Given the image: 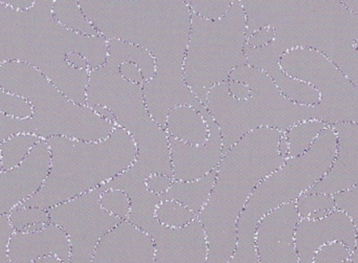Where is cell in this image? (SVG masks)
Returning <instances> with one entry per match:
<instances>
[{"label": "cell", "mask_w": 358, "mask_h": 263, "mask_svg": "<svg viewBox=\"0 0 358 263\" xmlns=\"http://www.w3.org/2000/svg\"><path fill=\"white\" fill-rule=\"evenodd\" d=\"M336 134V155L327 176L306 193L336 195L358 186V124L332 126Z\"/></svg>", "instance_id": "ac0fdd59"}, {"label": "cell", "mask_w": 358, "mask_h": 263, "mask_svg": "<svg viewBox=\"0 0 358 263\" xmlns=\"http://www.w3.org/2000/svg\"><path fill=\"white\" fill-rule=\"evenodd\" d=\"M100 187L48 209L50 224L66 233L71 243L69 263H92L101 239L123 220L100 205Z\"/></svg>", "instance_id": "7c38bea8"}, {"label": "cell", "mask_w": 358, "mask_h": 263, "mask_svg": "<svg viewBox=\"0 0 358 263\" xmlns=\"http://www.w3.org/2000/svg\"><path fill=\"white\" fill-rule=\"evenodd\" d=\"M134 59L131 43L108 40L106 63L90 71L86 105L108 108L115 115L117 127L134 138L138 149L134 167L147 178L161 174L173 178L167 132L151 117L142 84L131 83L120 73V65L132 62Z\"/></svg>", "instance_id": "5b68a950"}, {"label": "cell", "mask_w": 358, "mask_h": 263, "mask_svg": "<svg viewBox=\"0 0 358 263\" xmlns=\"http://www.w3.org/2000/svg\"><path fill=\"white\" fill-rule=\"evenodd\" d=\"M296 207L301 220L308 218L315 212L334 211L336 209L334 195L322 194V193H317V194L304 193L296 201Z\"/></svg>", "instance_id": "83f0119b"}, {"label": "cell", "mask_w": 358, "mask_h": 263, "mask_svg": "<svg viewBox=\"0 0 358 263\" xmlns=\"http://www.w3.org/2000/svg\"><path fill=\"white\" fill-rule=\"evenodd\" d=\"M283 132L260 128L244 136L221 159L212 194L197 220L208 241L206 263H229L237 247L238 220L259 184L286 159L278 150Z\"/></svg>", "instance_id": "277c9868"}, {"label": "cell", "mask_w": 358, "mask_h": 263, "mask_svg": "<svg viewBox=\"0 0 358 263\" xmlns=\"http://www.w3.org/2000/svg\"><path fill=\"white\" fill-rule=\"evenodd\" d=\"M229 80L245 84L250 97L236 100L229 94L227 82L208 92L206 107L220 130L223 155L254 130L273 128L284 134L296 124L315 120L313 106L296 104L286 98L273 80L260 69L242 65L231 71Z\"/></svg>", "instance_id": "52a82bcc"}, {"label": "cell", "mask_w": 358, "mask_h": 263, "mask_svg": "<svg viewBox=\"0 0 358 263\" xmlns=\"http://www.w3.org/2000/svg\"><path fill=\"white\" fill-rule=\"evenodd\" d=\"M296 203L286 204L261 220L255 234L260 263H300L296 231L300 222Z\"/></svg>", "instance_id": "4fadbf2b"}, {"label": "cell", "mask_w": 358, "mask_h": 263, "mask_svg": "<svg viewBox=\"0 0 358 263\" xmlns=\"http://www.w3.org/2000/svg\"><path fill=\"white\" fill-rule=\"evenodd\" d=\"M52 14L55 19L69 31L86 36L100 35L92 22L86 18L78 1L54 0Z\"/></svg>", "instance_id": "603a6c76"}, {"label": "cell", "mask_w": 358, "mask_h": 263, "mask_svg": "<svg viewBox=\"0 0 358 263\" xmlns=\"http://www.w3.org/2000/svg\"><path fill=\"white\" fill-rule=\"evenodd\" d=\"M54 0H36L27 10H17L0 0V64L20 62L43 73L73 102L86 105L90 71L106 63L108 40L69 31L55 19ZM0 111L29 119L31 105L0 88Z\"/></svg>", "instance_id": "6da1fadb"}, {"label": "cell", "mask_w": 358, "mask_h": 263, "mask_svg": "<svg viewBox=\"0 0 358 263\" xmlns=\"http://www.w3.org/2000/svg\"><path fill=\"white\" fill-rule=\"evenodd\" d=\"M198 111L210 128V136L206 144L191 146L168 136L174 180H199L217 169L222 159V138L218 125L206 105Z\"/></svg>", "instance_id": "9a60e30c"}, {"label": "cell", "mask_w": 358, "mask_h": 263, "mask_svg": "<svg viewBox=\"0 0 358 263\" xmlns=\"http://www.w3.org/2000/svg\"><path fill=\"white\" fill-rule=\"evenodd\" d=\"M326 127L328 125L324 122L309 120L296 124L284 132L289 145V157H300L309 150Z\"/></svg>", "instance_id": "cb8c5ba5"}, {"label": "cell", "mask_w": 358, "mask_h": 263, "mask_svg": "<svg viewBox=\"0 0 358 263\" xmlns=\"http://www.w3.org/2000/svg\"><path fill=\"white\" fill-rule=\"evenodd\" d=\"M173 182V178H169V176L153 174V176L147 178L145 184H146V188L148 189V191H150L153 194L162 197V195L167 193Z\"/></svg>", "instance_id": "d590c367"}, {"label": "cell", "mask_w": 358, "mask_h": 263, "mask_svg": "<svg viewBox=\"0 0 358 263\" xmlns=\"http://www.w3.org/2000/svg\"><path fill=\"white\" fill-rule=\"evenodd\" d=\"M234 0L222 1H202V0H189L187 1L191 12L195 13L206 20L216 21L223 18L229 12Z\"/></svg>", "instance_id": "4dcf8cb0"}, {"label": "cell", "mask_w": 358, "mask_h": 263, "mask_svg": "<svg viewBox=\"0 0 358 263\" xmlns=\"http://www.w3.org/2000/svg\"><path fill=\"white\" fill-rule=\"evenodd\" d=\"M14 233L8 215L0 216V263H10L8 246Z\"/></svg>", "instance_id": "836d02e7"}, {"label": "cell", "mask_w": 358, "mask_h": 263, "mask_svg": "<svg viewBox=\"0 0 358 263\" xmlns=\"http://www.w3.org/2000/svg\"><path fill=\"white\" fill-rule=\"evenodd\" d=\"M282 71L294 79L313 86L320 96L313 106L315 120L328 126L358 124V86L329 59L310 48H294L280 59Z\"/></svg>", "instance_id": "8fae6325"}, {"label": "cell", "mask_w": 358, "mask_h": 263, "mask_svg": "<svg viewBox=\"0 0 358 263\" xmlns=\"http://www.w3.org/2000/svg\"><path fill=\"white\" fill-rule=\"evenodd\" d=\"M120 73L124 79L134 84H144L142 71L134 62H123L119 67Z\"/></svg>", "instance_id": "8d00e7d4"}, {"label": "cell", "mask_w": 358, "mask_h": 263, "mask_svg": "<svg viewBox=\"0 0 358 263\" xmlns=\"http://www.w3.org/2000/svg\"><path fill=\"white\" fill-rule=\"evenodd\" d=\"M246 16L234 0L223 18L206 20L191 12V29L183 75L187 87L202 105L215 86L229 81L234 69L246 62Z\"/></svg>", "instance_id": "30bf717a"}, {"label": "cell", "mask_w": 358, "mask_h": 263, "mask_svg": "<svg viewBox=\"0 0 358 263\" xmlns=\"http://www.w3.org/2000/svg\"><path fill=\"white\" fill-rule=\"evenodd\" d=\"M34 134L35 128L31 119H16L0 111V144L16 134Z\"/></svg>", "instance_id": "1f68e13d"}, {"label": "cell", "mask_w": 358, "mask_h": 263, "mask_svg": "<svg viewBox=\"0 0 358 263\" xmlns=\"http://www.w3.org/2000/svg\"><path fill=\"white\" fill-rule=\"evenodd\" d=\"M216 176L217 169H215L199 180L187 182L174 180L167 193L159 197L162 201H174L181 204L198 218L212 194Z\"/></svg>", "instance_id": "7402d4cb"}, {"label": "cell", "mask_w": 358, "mask_h": 263, "mask_svg": "<svg viewBox=\"0 0 358 263\" xmlns=\"http://www.w3.org/2000/svg\"><path fill=\"white\" fill-rule=\"evenodd\" d=\"M352 260V252L342 243H331L317 250L313 263H346Z\"/></svg>", "instance_id": "d6a6232c"}, {"label": "cell", "mask_w": 358, "mask_h": 263, "mask_svg": "<svg viewBox=\"0 0 358 263\" xmlns=\"http://www.w3.org/2000/svg\"><path fill=\"white\" fill-rule=\"evenodd\" d=\"M42 138L34 134H16L0 144L3 172L19 167L29 157L31 149Z\"/></svg>", "instance_id": "d4e9b609"}, {"label": "cell", "mask_w": 358, "mask_h": 263, "mask_svg": "<svg viewBox=\"0 0 358 263\" xmlns=\"http://www.w3.org/2000/svg\"><path fill=\"white\" fill-rule=\"evenodd\" d=\"M90 108H92L96 115H100L102 119L106 120V121L117 125V124H115V115H113L108 108H106V107L100 106V105H94V106H90Z\"/></svg>", "instance_id": "ab89813d"}, {"label": "cell", "mask_w": 358, "mask_h": 263, "mask_svg": "<svg viewBox=\"0 0 358 263\" xmlns=\"http://www.w3.org/2000/svg\"><path fill=\"white\" fill-rule=\"evenodd\" d=\"M50 168V151L45 140L35 145L19 167L0 173V216L33 197L43 185Z\"/></svg>", "instance_id": "5bb4252c"}, {"label": "cell", "mask_w": 358, "mask_h": 263, "mask_svg": "<svg viewBox=\"0 0 358 263\" xmlns=\"http://www.w3.org/2000/svg\"><path fill=\"white\" fill-rule=\"evenodd\" d=\"M165 130L169 138H176L191 146L206 144L210 128L201 113L189 105H179L169 111Z\"/></svg>", "instance_id": "44dd1931"}, {"label": "cell", "mask_w": 358, "mask_h": 263, "mask_svg": "<svg viewBox=\"0 0 358 263\" xmlns=\"http://www.w3.org/2000/svg\"><path fill=\"white\" fill-rule=\"evenodd\" d=\"M0 88L21 97L31 105L35 136L42 140L64 136L84 142H99L108 138L117 127L87 105L73 102L43 73L25 63H1Z\"/></svg>", "instance_id": "9c48e42d"}, {"label": "cell", "mask_w": 358, "mask_h": 263, "mask_svg": "<svg viewBox=\"0 0 358 263\" xmlns=\"http://www.w3.org/2000/svg\"><path fill=\"white\" fill-rule=\"evenodd\" d=\"M71 253L66 233L52 224L38 232H15L8 246L10 263H33L48 255L57 256L63 263H69Z\"/></svg>", "instance_id": "ffe728a7"}, {"label": "cell", "mask_w": 358, "mask_h": 263, "mask_svg": "<svg viewBox=\"0 0 358 263\" xmlns=\"http://www.w3.org/2000/svg\"><path fill=\"white\" fill-rule=\"evenodd\" d=\"M15 232L34 233L42 230L50 224L48 210L38 208L17 207L8 214Z\"/></svg>", "instance_id": "484cf974"}, {"label": "cell", "mask_w": 358, "mask_h": 263, "mask_svg": "<svg viewBox=\"0 0 358 263\" xmlns=\"http://www.w3.org/2000/svg\"><path fill=\"white\" fill-rule=\"evenodd\" d=\"M78 2L101 36L140 46L155 59V76L143 84V90L151 117L164 129L174 107L189 105L199 111L203 106L187 87L183 75L191 29L187 1Z\"/></svg>", "instance_id": "7a4b0ae2"}, {"label": "cell", "mask_w": 358, "mask_h": 263, "mask_svg": "<svg viewBox=\"0 0 358 263\" xmlns=\"http://www.w3.org/2000/svg\"><path fill=\"white\" fill-rule=\"evenodd\" d=\"M3 172V163H2L1 155H0V173Z\"/></svg>", "instance_id": "ee69618b"}, {"label": "cell", "mask_w": 358, "mask_h": 263, "mask_svg": "<svg viewBox=\"0 0 358 263\" xmlns=\"http://www.w3.org/2000/svg\"><path fill=\"white\" fill-rule=\"evenodd\" d=\"M92 263H155V243L144 231L122 222L101 239Z\"/></svg>", "instance_id": "d6986e66"}, {"label": "cell", "mask_w": 358, "mask_h": 263, "mask_svg": "<svg viewBox=\"0 0 358 263\" xmlns=\"http://www.w3.org/2000/svg\"><path fill=\"white\" fill-rule=\"evenodd\" d=\"M278 150H279L280 155H281L283 159H289V145H288L287 138L286 136H281L279 141V145H278Z\"/></svg>", "instance_id": "60d3db41"}, {"label": "cell", "mask_w": 358, "mask_h": 263, "mask_svg": "<svg viewBox=\"0 0 358 263\" xmlns=\"http://www.w3.org/2000/svg\"><path fill=\"white\" fill-rule=\"evenodd\" d=\"M331 243H342L355 252L357 232L351 218L336 209L320 220H300L296 231V246L300 263H313L317 250Z\"/></svg>", "instance_id": "e0dca14e"}, {"label": "cell", "mask_w": 358, "mask_h": 263, "mask_svg": "<svg viewBox=\"0 0 358 263\" xmlns=\"http://www.w3.org/2000/svg\"><path fill=\"white\" fill-rule=\"evenodd\" d=\"M336 155V130L328 126L309 150L286 159L280 169L257 186L238 220L237 247L229 263H260L255 245L259 222L277 208L296 203L319 184L331 169Z\"/></svg>", "instance_id": "ba28073f"}, {"label": "cell", "mask_w": 358, "mask_h": 263, "mask_svg": "<svg viewBox=\"0 0 358 263\" xmlns=\"http://www.w3.org/2000/svg\"><path fill=\"white\" fill-rule=\"evenodd\" d=\"M246 16V38L261 27L275 37L260 50L281 59L294 48H310L329 59L358 86V16L343 1L240 0Z\"/></svg>", "instance_id": "3957f363"}, {"label": "cell", "mask_w": 358, "mask_h": 263, "mask_svg": "<svg viewBox=\"0 0 358 263\" xmlns=\"http://www.w3.org/2000/svg\"><path fill=\"white\" fill-rule=\"evenodd\" d=\"M100 205L107 213L126 222L129 215L130 203L127 193L117 189H109L102 192L100 197Z\"/></svg>", "instance_id": "f1b7e54d"}, {"label": "cell", "mask_w": 358, "mask_h": 263, "mask_svg": "<svg viewBox=\"0 0 358 263\" xmlns=\"http://www.w3.org/2000/svg\"><path fill=\"white\" fill-rule=\"evenodd\" d=\"M275 37V31L273 27H261L246 38V48H261L268 45L273 41Z\"/></svg>", "instance_id": "e575fe53"}, {"label": "cell", "mask_w": 358, "mask_h": 263, "mask_svg": "<svg viewBox=\"0 0 358 263\" xmlns=\"http://www.w3.org/2000/svg\"><path fill=\"white\" fill-rule=\"evenodd\" d=\"M346 263H352V262H346Z\"/></svg>", "instance_id": "f6af8a7d"}, {"label": "cell", "mask_w": 358, "mask_h": 263, "mask_svg": "<svg viewBox=\"0 0 358 263\" xmlns=\"http://www.w3.org/2000/svg\"><path fill=\"white\" fill-rule=\"evenodd\" d=\"M147 234L155 243V263L208 262V241L197 218L180 229L166 228L157 222Z\"/></svg>", "instance_id": "2e32d148"}, {"label": "cell", "mask_w": 358, "mask_h": 263, "mask_svg": "<svg viewBox=\"0 0 358 263\" xmlns=\"http://www.w3.org/2000/svg\"><path fill=\"white\" fill-rule=\"evenodd\" d=\"M155 218L166 228L180 229L197 218L187 208L174 201H162L155 211Z\"/></svg>", "instance_id": "4316f807"}, {"label": "cell", "mask_w": 358, "mask_h": 263, "mask_svg": "<svg viewBox=\"0 0 358 263\" xmlns=\"http://www.w3.org/2000/svg\"><path fill=\"white\" fill-rule=\"evenodd\" d=\"M6 6L17 10H27L33 8L35 1L31 0H1Z\"/></svg>", "instance_id": "f35d334b"}, {"label": "cell", "mask_w": 358, "mask_h": 263, "mask_svg": "<svg viewBox=\"0 0 358 263\" xmlns=\"http://www.w3.org/2000/svg\"><path fill=\"white\" fill-rule=\"evenodd\" d=\"M227 88H229V94L236 100L244 101L250 97V88L242 82L229 80L227 81Z\"/></svg>", "instance_id": "74e56055"}, {"label": "cell", "mask_w": 358, "mask_h": 263, "mask_svg": "<svg viewBox=\"0 0 358 263\" xmlns=\"http://www.w3.org/2000/svg\"><path fill=\"white\" fill-rule=\"evenodd\" d=\"M33 263H63L59 260L57 256L55 255H48L43 256V257L39 258V260H36Z\"/></svg>", "instance_id": "7bdbcfd3"}, {"label": "cell", "mask_w": 358, "mask_h": 263, "mask_svg": "<svg viewBox=\"0 0 358 263\" xmlns=\"http://www.w3.org/2000/svg\"><path fill=\"white\" fill-rule=\"evenodd\" d=\"M50 168L41 188L18 207L48 210L85 194L127 171L138 157L134 138L120 127L99 142L64 136L45 140Z\"/></svg>", "instance_id": "8992f818"}, {"label": "cell", "mask_w": 358, "mask_h": 263, "mask_svg": "<svg viewBox=\"0 0 358 263\" xmlns=\"http://www.w3.org/2000/svg\"><path fill=\"white\" fill-rule=\"evenodd\" d=\"M343 3L346 6V8H348L350 12H352L353 14L357 15L358 16V0H345V1H343Z\"/></svg>", "instance_id": "b9f144b4"}, {"label": "cell", "mask_w": 358, "mask_h": 263, "mask_svg": "<svg viewBox=\"0 0 358 263\" xmlns=\"http://www.w3.org/2000/svg\"><path fill=\"white\" fill-rule=\"evenodd\" d=\"M334 199L336 201V209L345 212L355 225V232H357V245H355L351 262L358 263V186L334 195Z\"/></svg>", "instance_id": "f546056e"}]
</instances>
